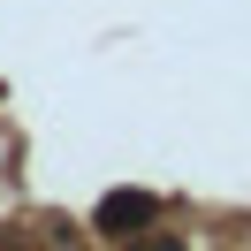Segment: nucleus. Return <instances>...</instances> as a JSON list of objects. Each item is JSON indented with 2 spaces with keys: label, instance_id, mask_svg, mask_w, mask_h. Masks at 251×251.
Segmentation results:
<instances>
[{
  "label": "nucleus",
  "instance_id": "obj_1",
  "mask_svg": "<svg viewBox=\"0 0 251 251\" xmlns=\"http://www.w3.org/2000/svg\"><path fill=\"white\" fill-rule=\"evenodd\" d=\"M152 221H160V198H152V190H107V198H99V213H92V228L129 244V236L152 228Z\"/></svg>",
  "mask_w": 251,
  "mask_h": 251
},
{
  "label": "nucleus",
  "instance_id": "obj_2",
  "mask_svg": "<svg viewBox=\"0 0 251 251\" xmlns=\"http://www.w3.org/2000/svg\"><path fill=\"white\" fill-rule=\"evenodd\" d=\"M129 251H183L175 236H152V244H129Z\"/></svg>",
  "mask_w": 251,
  "mask_h": 251
}]
</instances>
